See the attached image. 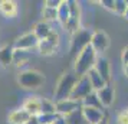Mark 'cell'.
<instances>
[{"label": "cell", "instance_id": "cell-35", "mask_svg": "<svg viewBox=\"0 0 128 124\" xmlns=\"http://www.w3.org/2000/svg\"><path fill=\"white\" fill-rule=\"evenodd\" d=\"M98 124H110V123H108V117H105L104 120H102L101 123H98Z\"/></svg>", "mask_w": 128, "mask_h": 124}, {"label": "cell", "instance_id": "cell-25", "mask_svg": "<svg viewBox=\"0 0 128 124\" xmlns=\"http://www.w3.org/2000/svg\"><path fill=\"white\" fill-rule=\"evenodd\" d=\"M40 114H58V112H56L55 101L42 97V112Z\"/></svg>", "mask_w": 128, "mask_h": 124}, {"label": "cell", "instance_id": "cell-27", "mask_svg": "<svg viewBox=\"0 0 128 124\" xmlns=\"http://www.w3.org/2000/svg\"><path fill=\"white\" fill-rule=\"evenodd\" d=\"M58 117V114H40V115H38L40 124H53Z\"/></svg>", "mask_w": 128, "mask_h": 124}, {"label": "cell", "instance_id": "cell-36", "mask_svg": "<svg viewBox=\"0 0 128 124\" xmlns=\"http://www.w3.org/2000/svg\"><path fill=\"white\" fill-rule=\"evenodd\" d=\"M124 18L128 19V7H127V12H125V15H124Z\"/></svg>", "mask_w": 128, "mask_h": 124}, {"label": "cell", "instance_id": "cell-7", "mask_svg": "<svg viewBox=\"0 0 128 124\" xmlns=\"http://www.w3.org/2000/svg\"><path fill=\"white\" fill-rule=\"evenodd\" d=\"M69 9H70V16H69V22L66 23L64 29L68 32V33H75L76 30L81 29V6L78 2H74V0H69Z\"/></svg>", "mask_w": 128, "mask_h": 124}, {"label": "cell", "instance_id": "cell-31", "mask_svg": "<svg viewBox=\"0 0 128 124\" xmlns=\"http://www.w3.org/2000/svg\"><path fill=\"white\" fill-rule=\"evenodd\" d=\"M121 62L122 65H128V46H125L121 52Z\"/></svg>", "mask_w": 128, "mask_h": 124}, {"label": "cell", "instance_id": "cell-12", "mask_svg": "<svg viewBox=\"0 0 128 124\" xmlns=\"http://www.w3.org/2000/svg\"><path fill=\"white\" fill-rule=\"evenodd\" d=\"M96 95H98L102 107L104 108H110L114 104V101H115V88H114L112 84H106L102 89L96 91Z\"/></svg>", "mask_w": 128, "mask_h": 124}, {"label": "cell", "instance_id": "cell-37", "mask_svg": "<svg viewBox=\"0 0 128 124\" xmlns=\"http://www.w3.org/2000/svg\"><path fill=\"white\" fill-rule=\"evenodd\" d=\"M127 112H128V108H127Z\"/></svg>", "mask_w": 128, "mask_h": 124}, {"label": "cell", "instance_id": "cell-33", "mask_svg": "<svg viewBox=\"0 0 128 124\" xmlns=\"http://www.w3.org/2000/svg\"><path fill=\"white\" fill-rule=\"evenodd\" d=\"M53 124H68V123H66V118H65V117L59 115V117L55 120V123H53Z\"/></svg>", "mask_w": 128, "mask_h": 124}, {"label": "cell", "instance_id": "cell-11", "mask_svg": "<svg viewBox=\"0 0 128 124\" xmlns=\"http://www.w3.org/2000/svg\"><path fill=\"white\" fill-rule=\"evenodd\" d=\"M22 108L28 111L30 115H40L42 112V97L39 95H29L22 104Z\"/></svg>", "mask_w": 128, "mask_h": 124}, {"label": "cell", "instance_id": "cell-14", "mask_svg": "<svg viewBox=\"0 0 128 124\" xmlns=\"http://www.w3.org/2000/svg\"><path fill=\"white\" fill-rule=\"evenodd\" d=\"M19 13V6L14 0H0V15L6 19H14Z\"/></svg>", "mask_w": 128, "mask_h": 124}, {"label": "cell", "instance_id": "cell-4", "mask_svg": "<svg viewBox=\"0 0 128 124\" xmlns=\"http://www.w3.org/2000/svg\"><path fill=\"white\" fill-rule=\"evenodd\" d=\"M91 38H92V30L86 28H81L75 33L70 35V43H69V55L75 59L79 53L91 45Z\"/></svg>", "mask_w": 128, "mask_h": 124}, {"label": "cell", "instance_id": "cell-22", "mask_svg": "<svg viewBox=\"0 0 128 124\" xmlns=\"http://www.w3.org/2000/svg\"><path fill=\"white\" fill-rule=\"evenodd\" d=\"M29 58H30V52L14 49V59H13V64L18 66V68H20V66L26 65V64L29 62Z\"/></svg>", "mask_w": 128, "mask_h": 124}, {"label": "cell", "instance_id": "cell-6", "mask_svg": "<svg viewBox=\"0 0 128 124\" xmlns=\"http://www.w3.org/2000/svg\"><path fill=\"white\" fill-rule=\"evenodd\" d=\"M91 46L98 53V56H101L104 52H106L108 48L111 46V39L108 33L105 30H94L92 38H91Z\"/></svg>", "mask_w": 128, "mask_h": 124}, {"label": "cell", "instance_id": "cell-15", "mask_svg": "<svg viewBox=\"0 0 128 124\" xmlns=\"http://www.w3.org/2000/svg\"><path fill=\"white\" fill-rule=\"evenodd\" d=\"M82 114L88 124H98L106 117L105 110H96V108H89V107H82Z\"/></svg>", "mask_w": 128, "mask_h": 124}, {"label": "cell", "instance_id": "cell-3", "mask_svg": "<svg viewBox=\"0 0 128 124\" xmlns=\"http://www.w3.org/2000/svg\"><path fill=\"white\" fill-rule=\"evenodd\" d=\"M45 75L38 69L33 68H28V69H22L18 74V84L22 87L23 89H38L40 88L42 85L45 84Z\"/></svg>", "mask_w": 128, "mask_h": 124}, {"label": "cell", "instance_id": "cell-28", "mask_svg": "<svg viewBox=\"0 0 128 124\" xmlns=\"http://www.w3.org/2000/svg\"><path fill=\"white\" fill-rule=\"evenodd\" d=\"M99 5H101L102 7H105L106 10L112 12V13H114V10H115V0H101Z\"/></svg>", "mask_w": 128, "mask_h": 124}, {"label": "cell", "instance_id": "cell-17", "mask_svg": "<svg viewBox=\"0 0 128 124\" xmlns=\"http://www.w3.org/2000/svg\"><path fill=\"white\" fill-rule=\"evenodd\" d=\"M14 59V48L13 45H3L0 48V66L9 68Z\"/></svg>", "mask_w": 128, "mask_h": 124}, {"label": "cell", "instance_id": "cell-23", "mask_svg": "<svg viewBox=\"0 0 128 124\" xmlns=\"http://www.w3.org/2000/svg\"><path fill=\"white\" fill-rule=\"evenodd\" d=\"M42 20L52 23V22H58V9H52V7L43 6L42 9Z\"/></svg>", "mask_w": 128, "mask_h": 124}, {"label": "cell", "instance_id": "cell-34", "mask_svg": "<svg viewBox=\"0 0 128 124\" xmlns=\"http://www.w3.org/2000/svg\"><path fill=\"white\" fill-rule=\"evenodd\" d=\"M122 72H124L125 78L128 79V65H122Z\"/></svg>", "mask_w": 128, "mask_h": 124}, {"label": "cell", "instance_id": "cell-32", "mask_svg": "<svg viewBox=\"0 0 128 124\" xmlns=\"http://www.w3.org/2000/svg\"><path fill=\"white\" fill-rule=\"evenodd\" d=\"M28 124H40V123H39V118H38V115H32V117L29 118Z\"/></svg>", "mask_w": 128, "mask_h": 124}, {"label": "cell", "instance_id": "cell-26", "mask_svg": "<svg viewBox=\"0 0 128 124\" xmlns=\"http://www.w3.org/2000/svg\"><path fill=\"white\" fill-rule=\"evenodd\" d=\"M127 7H128V2L127 0H115V13L116 16H122L124 18V15L127 12Z\"/></svg>", "mask_w": 128, "mask_h": 124}, {"label": "cell", "instance_id": "cell-10", "mask_svg": "<svg viewBox=\"0 0 128 124\" xmlns=\"http://www.w3.org/2000/svg\"><path fill=\"white\" fill-rule=\"evenodd\" d=\"M55 105H56V112H58V115H62V117H68L69 114H72V112H75V111H78V110L82 108L81 101H75V100H72V98L56 101Z\"/></svg>", "mask_w": 128, "mask_h": 124}, {"label": "cell", "instance_id": "cell-1", "mask_svg": "<svg viewBox=\"0 0 128 124\" xmlns=\"http://www.w3.org/2000/svg\"><path fill=\"white\" fill-rule=\"evenodd\" d=\"M98 58V53L92 49V46L89 45L88 48H85L75 59H74V74L78 78L88 75V72L94 69L95 62Z\"/></svg>", "mask_w": 128, "mask_h": 124}, {"label": "cell", "instance_id": "cell-20", "mask_svg": "<svg viewBox=\"0 0 128 124\" xmlns=\"http://www.w3.org/2000/svg\"><path fill=\"white\" fill-rule=\"evenodd\" d=\"M88 78H89V82H91V85H92L94 91L96 92V91H99V89H102L106 85V81H105L104 78L99 75L98 72L95 71V69H91V71L88 72Z\"/></svg>", "mask_w": 128, "mask_h": 124}, {"label": "cell", "instance_id": "cell-8", "mask_svg": "<svg viewBox=\"0 0 128 124\" xmlns=\"http://www.w3.org/2000/svg\"><path fill=\"white\" fill-rule=\"evenodd\" d=\"M94 92V88L91 82H89V78L85 75V77H81L78 78V82H76L75 88L70 94V98L75 101H82L84 98H86L89 94Z\"/></svg>", "mask_w": 128, "mask_h": 124}, {"label": "cell", "instance_id": "cell-30", "mask_svg": "<svg viewBox=\"0 0 128 124\" xmlns=\"http://www.w3.org/2000/svg\"><path fill=\"white\" fill-rule=\"evenodd\" d=\"M62 3V0H46L45 2V6L46 7H52V9H58Z\"/></svg>", "mask_w": 128, "mask_h": 124}, {"label": "cell", "instance_id": "cell-5", "mask_svg": "<svg viewBox=\"0 0 128 124\" xmlns=\"http://www.w3.org/2000/svg\"><path fill=\"white\" fill-rule=\"evenodd\" d=\"M59 45H60V35H59L58 30L53 29V32L48 36L46 39L43 41H39V45H38V52L42 56H52L56 53V51L59 49Z\"/></svg>", "mask_w": 128, "mask_h": 124}, {"label": "cell", "instance_id": "cell-13", "mask_svg": "<svg viewBox=\"0 0 128 124\" xmlns=\"http://www.w3.org/2000/svg\"><path fill=\"white\" fill-rule=\"evenodd\" d=\"M94 69L106 81V84H111V64H110V61H108V58H105L104 55L98 56Z\"/></svg>", "mask_w": 128, "mask_h": 124}, {"label": "cell", "instance_id": "cell-18", "mask_svg": "<svg viewBox=\"0 0 128 124\" xmlns=\"http://www.w3.org/2000/svg\"><path fill=\"white\" fill-rule=\"evenodd\" d=\"M32 32L36 35V38H38L39 41H43V39H46L48 36L52 33L53 29H52V25L50 23L43 22V20H39V22H36V23L33 25Z\"/></svg>", "mask_w": 128, "mask_h": 124}, {"label": "cell", "instance_id": "cell-29", "mask_svg": "<svg viewBox=\"0 0 128 124\" xmlns=\"http://www.w3.org/2000/svg\"><path fill=\"white\" fill-rule=\"evenodd\" d=\"M116 124H128V112H127V110H125V111H121L118 115H116Z\"/></svg>", "mask_w": 128, "mask_h": 124}, {"label": "cell", "instance_id": "cell-21", "mask_svg": "<svg viewBox=\"0 0 128 124\" xmlns=\"http://www.w3.org/2000/svg\"><path fill=\"white\" fill-rule=\"evenodd\" d=\"M82 107H89V108H96V110H104V107H102V104H101V101H99L98 95H96V92L94 91L92 94H89L86 97V98H84V100L81 101Z\"/></svg>", "mask_w": 128, "mask_h": 124}, {"label": "cell", "instance_id": "cell-9", "mask_svg": "<svg viewBox=\"0 0 128 124\" xmlns=\"http://www.w3.org/2000/svg\"><path fill=\"white\" fill-rule=\"evenodd\" d=\"M39 45V39L36 38V35L33 32H28L23 33L22 36H19L16 41L13 42V48L19 49V51H32V49H38Z\"/></svg>", "mask_w": 128, "mask_h": 124}, {"label": "cell", "instance_id": "cell-19", "mask_svg": "<svg viewBox=\"0 0 128 124\" xmlns=\"http://www.w3.org/2000/svg\"><path fill=\"white\" fill-rule=\"evenodd\" d=\"M70 16V9H69V0H62L60 6L58 7V23L65 28L66 23L69 22Z\"/></svg>", "mask_w": 128, "mask_h": 124}, {"label": "cell", "instance_id": "cell-24", "mask_svg": "<svg viewBox=\"0 0 128 124\" xmlns=\"http://www.w3.org/2000/svg\"><path fill=\"white\" fill-rule=\"evenodd\" d=\"M65 118H66V123L68 124H88V121L85 120L84 114H82V108L75 112H72V114H69L68 117H65Z\"/></svg>", "mask_w": 128, "mask_h": 124}, {"label": "cell", "instance_id": "cell-16", "mask_svg": "<svg viewBox=\"0 0 128 124\" xmlns=\"http://www.w3.org/2000/svg\"><path fill=\"white\" fill-rule=\"evenodd\" d=\"M32 117L28 111H24L23 108H14L9 112L7 115V123L9 124H28L29 118Z\"/></svg>", "mask_w": 128, "mask_h": 124}, {"label": "cell", "instance_id": "cell-2", "mask_svg": "<svg viewBox=\"0 0 128 124\" xmlns=\"http://www.w3.org/2000/svg\"><path fill=\"white\" fill-rule=\"evenodd\" d=\"M78 82V77L74 72H65L60 75L58 82L53 89V101H62L66 98H70V94Z\"/></svg>", "mask_w": 128, "mask_h": 124}]
</instances>
